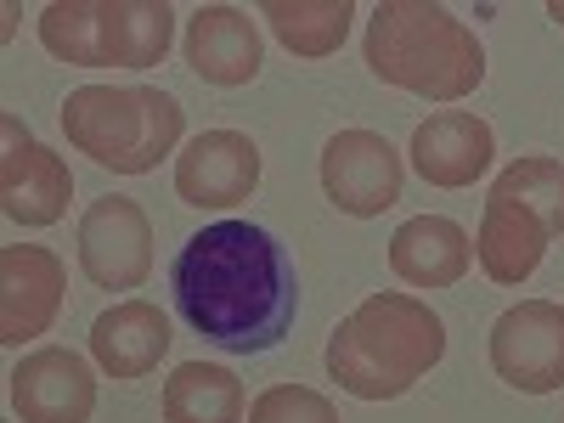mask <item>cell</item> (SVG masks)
I'll list each match as a JSON object with an SVG mask.
<instances>
[{"label":"cell","mask_w":564,"mask_h":423,"mask_svg":"<svg viewBox=\"0 0 564 423\" xmlns=\"http://www.w3.org/2000/svg\"><path fill=\"white\" fill-rule=\"evenodd\" d=\"M170 294L193 334L231 356H265L289 339L300 311L294 260L254 220H215L181 243Z\"/></svg>","instance_id":"6da1fadb"},{"label":"cell","mask_w":564,"mask_h":423,"mask_svg":"<svg viewBox=\"0 0 564 423\" xmlns=\"http://www.w3.org/2000/svg\"><path fill=\"white\" fill-rule=\"evenodd\" d=\"M367 74L423 102H463L486 79V45L452 7L435 0H379L361 40Z\"/></svg>","instance_id":"7a4b0ae2"},{"label":"cell","mask_w":564,"mask_h":423,"mask_svg":"<svg viewBox=\"0 0 564 423\" xmlns=\"http://www.w3.org/2000/svg\"><path fill=\"white\" fill-rule=\"evenodd\" d=\"M446 356V322L417 294H367L327 339V379L356 401H395Z\"/></svg>","instance_id":"3957f363"},{"label":"cell","mask_w":564,"mask_h":423,"mask_svg":"<svg viewBox=\"0 0 564 423\" xmlns=\"http://www.w3.org/2000/svg\"><path fill=\"white\" fill-rule=\"evenodd\" d=\"M186 113L153 85H79L63 102V135L113 175H148L181 148Z\"/></svg>","instance_id":"277c9868"},{"label":"cell","mask_w":564,"mask_h":423,"mask_svg":"<svg viewBox=\"0 0 564 423\" xmlns=\"http://www.w3.org/2000/svg\"><path fill=\"white\" fill-rule=\"evenodd\" d=\"M558 231H564V164L542 153L513 159L486 193L475 260L491 282L513 289V282H525L542 265Z\"/></svg>","instance_id":"5b68a950"},{"label":"cell","mask_w":564,"mask_h":423,"mask_svg":"<svg viewBox=\"0 0 564 423\" xmlns=\"http://www.w3.org/2000/svg\"><path fill=\"white\" fill-rule=\"evenodd\" d=\"M40 45L68 68H159L175 45L164 0H52Z\"/></svg>","instance_id":"8992f818"},{"label":"cell","mask_w":564,"mask_h":423,"mask_svg":"<svg viewBox=\"0 0 564 423\" xmlns=\"http://www.w3.org/2000/svg\"><path fill=\"white\" fill-rule=\"evenodd\" d=\"M491 372L520 395H553L564 384V305L520 300L491 322Z\"/></svg>","instance_id":"52a82bcc"},{"label":"cell","mask_w":564,"mask_h":423,"mask_svg":"<svg viewBox=\"0 0 564 423\" xmlns=\"http://www.w3.org/2000/svg\"><path fill=\"white\" fill-rule=\"evenodd\" d=\"M401 181H406L401 153L379 130H339L322 148V193L339 215H356V220L384 215L401 198Z\"/></svg>","instance_id":"ba28073f"},{"label":"cell","mask_w":564,"mask_h":423,"mask_svg":"<svg viewBox=\"0 0 564 423\" xmlns=\"http://www.w3.org/2000/svg\"><path fill=\"white\" fill-rule=\"evenodd\" d=\"M0 209L18 226H57L68 215V198H74V175L63 164V153H52L45 141H34L18 113L0 119Z\"/></svg>","instance_id":"9c48e42d"},{"label":"cell","mask_w":564,"mask_h":423,"mask_svg":"<svg viewBox=\"0 0 564 423\" xmlns=\"http://www.w3.org/2000/svg\"><path fill=\"white\" fill-rule=\"evenodd\" d=\"M79 271L97 289H141L153 271V220L135 198H97L79 220Z\"/></svg>","instance_id":"30bf717a"},{"label":"cell","mask_w":564,"mask_h":423,"mask_svg":"<svg viewBox=\"0 0 564 423\" xmlns=\"http://www.w3.org/2000/svg\"><path fill=\"white\" fill-rule=\"evenodd\" d=\"M68 294V265L40 243L0 249V345H29L52 334Z\"/></svg>","instance_id":"8fae6325"},{"label":"cell","mask_w":564,"mask_h":423,"mask_svg":"<svg viewBox=\"0 0 564 423\" xmlns=\"http://www.w3.org/2000/svg\"><path fill=\"white\" fill-rule=\"evenodd\" d=\"M260 186V148L243 130H204L175 159V193L193 209H238Z\"/></svg>","instance_id":"7c38bea8"},{"label":"cell","mask_w":564,"mask_h":423,"mask_svg":"<svg viewBox=\"0 0 564 423\" xmlns=\"http://www.w3.org/2000/svg\"><path fill=\"white\" fill-rule=\"evenodd\" d=\"M12 412L23 423H90L97 412V379L79 350L40 345L12 367Z\"/></svg>","instance_id":"4fadbf2b"},{"label":"cell","mask_w":564,"mask_h":423,"mask_svg":"<svg viewBox=\"0 0 564 423\" xmlns=\"http://www.w3.org/2000/svg\"><path fill=\"white\" fill-rule=\"evenodd\" d=\"M412 170L430 181V186H446V193H457V186H475L491 159H497V135L480 113L468 108H446L435 119H423L412 130Z\"/></svg>","instance_id":"5bb4252c"},{"label":"cell","mask_w":564,"mask_h":423,"mask_svg":"<svg viewBox=\"0 0 564 423\" xmlns=\"http://www.w3.org/2000/svg\"><path fill=\"white\" fill-rule=\"evenodd\" d=\"M265 63V45L249 12L238 7H198L186 18V68H193L204 85L220 90H238L260 74Z\"/></svg>","instance_id":"9a60e30c"},{"label":"cell","mask_w":564,"mask_h":423,"mask_svg":"<svg viewBox=\"0 0 564 423\" xmlns=\"http://www.w3.org/2000/svg\"><path fill=\"white\" fill-rule=\"evenodd\" d=\"M170 345H175L170 316L148 300H119L113 311L90 322V356H97L108 379H148L170 356Z\"/></svg>","instance_id":"2e32d148"},{"label":"cell","mask_w":564,"mask_h":423,"mask_svg":"<svg viewBox=\"0 0 564 423\" xmlns=\"http://www.w3.org/2000/svg\"><path fill=\"white\" fill-rule=\"evenodd\" d=\"M475 265V238L446 215H412L390 238V271L412 289H452Z\"/></svg>","instance_id":"e0dca14e"},{"label":"cell","mask_w":564,"mask_h":423,"mask_svg":"<svg viewBox=\"0 0 564 423\" xmlns=\"http://www.w3.org/2000/svg\"><path fill=\"white\" fill-rule=\"evenodd\" d=\"M243 379L215 361H181L164 379V423H243Z\"/></svg>","instance_id":"ac0fdd59"},{"label":"cell","mask_w":564,"mask_h":423,"mask_svg":"<svg viewBox=\"0 0 564 423\" xmlns=\"http://www.w3.org/2000/svg\"><path fill=\"white\" fill-rule=\"evenodd\" d=\"M260 18L294 57H334L350 34L356 7L350 0H265Z\"/></svg>","instance_id":"d6986e66"},{"label":"cell","mask_w":564,"mask_h":423,"mask_svg":"<svg viewBox=\"0 0 564 423\" xmlns=\"http://www.w3.org/2000/svg\"><path fill=\"white\" fill-rule=\"evenodd\" d=\"M249 423H345L334 401L305 384H271L249 401Z\"/></svg>","instance_id":"ffe728a7"},{"label":"cell","mask_w":564,"mask_h":423,"mask_svg":"<svg viewBox=\"0 0 564 423\" xmlns=\"http://www.w3.org/2000/svg\"><path fill=\"white\" fill-rule=\"evenodd\" d=\"M547 18H553V23H564V0H547Z\"/></svg>","instance_id":"44dd1931"}]
</instances>
